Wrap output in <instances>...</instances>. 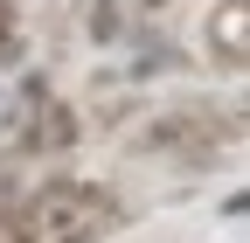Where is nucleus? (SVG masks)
Instances as JSON below:
<instances>
[{"label":"nucleus","mask_w":250,"mask_h":243,"mask_svg":"<svg viewBox=\"0 0 250 243\" xmlns=\"http://www.w3.org/2000/svg\"><path fill=\"white\" fill-rule=\"evenodd\" d=\"M243 28H250V7L243 0H223V14H215V42L229 56H243Z\"/></svg>","instance_id":"obj_1"}]
</instances>
